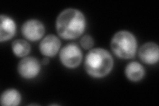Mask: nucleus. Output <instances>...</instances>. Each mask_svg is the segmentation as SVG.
I'll return each mask as SVG.
<instances>
[{
    "mask_svg": "<svg viewBox=\"0 0 159 106\" xmlns=\"http://www.w3.org/2000/svg\"><path fill=\"white\" fill-rule=\"evenodd\" d=\"M61 47L60 39L54 35H48L40 43L39 49L41 54L47 57H52L57 54Z\"/></svg>",
    "mask_w": 159,
    "mask_h": 106,
    "instance_id": "nucleus-8",
    "label": "nucleus"
},
{
    "mask_svg": "<svg viewBox=\"0 0 159 106\" xmlns=\"http://www.w3.org/2000/svg\"><path fill=\"white\" fill-rule=\"evenodd\" d=\"M23 37L31 41L41 39L45 33L44 24L37 19H29L25 22L21 27Z\"/></svg>",
    "mask_w": 159,
    "mask_h": 106,
    "instance_id": "nucleus-5",
    "label": "nucleus"
},
{
    "mask_svg": "<svg viewBox=\"0 0 159 106\" xmlns=\"http://www.w3.org/2000/svg\"><path fill=\"white\" fill-rule=\"evenodd\" d=\"M86 27L84 15L79 10L68 8L58 15L56 21L58 35L65 40H73L80 37Z\"/></svg>",
    "mask_w": 159,
    "mask_h": 106,
    "instance_id": "nucleus-1",
    "label": "nucleus"
},
{
    "mask_svg": "<svg viewBox=\"0 0 159 106\" xmlns=\"http://www.w3.org/2000/svg\"><path fill=\"white\" fill-rule=\"evenodd\" d=\"M49 63V59L48 58H44L42 60V64L43 65H47Z\"/></svg>",
    "mask_w": 159,
    "mask_h": 106,
    "instance_id": "nucleus-14",
    "label": "nucleus"
},
{
    "mask_svg": "<svg viewBox=\"0 0 159 106\" xmlns=\"http://www.w3.org/2000/svg\"><path fill=\"white\" fill-rule=\"evenodd\" d=\"M16 23L14 20L7 16L2 15L0 18V41H9L16 35Z\"/></svg>",
    "mask_w": 159,
    "mask_h": 106,
    "instance_id": "nucleus-9",
    "label": "nucleus"
},
{
    "mask_svg": "<svg viewBox=\"0 0 159 106\" xmlns=\"http://www.w3.org/2000/svg\"><path fill=\"white\" fill-rule=\"evenodd\" d=\"M13 54L17 57H25L31 51V46L29 43L23 39H17L11 44Z\"/></svg>",
    "mask_w": 159,
    "mask_h": 106,
    "instance_id": "nucleus-12",
    "label": "nucleus"
},
{
    "mask_svg": "<svg viewBox=\"0 0 159 106\" xmlns=\"http://www.w3.org/2000/svg\"><path fill=\"white\" fill-rule=\"evenodd\" d=\"M93 44L94 41L90 35H84V36L82 37V39H80L81 47L85 50L91 49L93 46Z\"/></svg>",
    "mask_w": 159,
    "mask_h": 106,
    "instance_id": "nucleus-13",
    "label": "nucleus"
},
{
    "mask_svg": "<svg viewBox=\"0 0 159 106\" xmlns=\"http://www.w3.org/2000/svg\"><path fill=\"white\" fill-rule=\"evenodd\" d=\"M139 57L141 61L147 64H157L159 60V48L155 43H146L139 50Z\"/></svg>",
    "mask_w": 159,
    "mask_h": 106,
    "instance_id": "nucleus-7",
    "label": "nucleus"
},
{
    "mask_svg": "<svg viewBox=\"0 0 159 106\" xmlns=\"http://www.w3.org/2000/svg\"><path fill=\"white\" fill-rule=\"evenodd\" d=\"M125 74L129 80L137 82L145 76V70L141 64L137 62H131L126 66Z\"/></svg>",
    "mask_w": 159,
    "mask_h": 106,
    "instance_id": "nucleus-10",
    "label": "nucleus"
},
{
    "mask_svg": "<svg viewBox=\"0 0 159 106\" xmlns=\"http://www.w3.org/2000/svg\"><path fill=\"white\" fill-rule=\"evenodd\" d=\"M60 60L68 68H76L81 64L83 54L77 44L70 43L64 46L59 54Z\"/></svg>",
    "mask_w": 159,
    "mask_h": 106,
    "instance_id": "nucleus-4",
    "label": "nucleus"
},
{
    "mask_svg": "<svg viewBox=\"0 0 159 106\" xmlns=\"http://www.w3.org/2000/svg\"><path fill=\"white\" fill-rule=\"evenodd\" d=\"M17 70L23 78L33 79L37 77L41 71V63L34 57H25L20 60Z\"/></svg>",
    "mask_w": 159,
    "mask_h": 106,
    "instance_id": "nucleus-6",
    "label": "nucleus"
},
{
    "mask_svg": "<svg viewBox=\"0 0 159 106\" xmlns=\"http://www.w3.org/2000/svg\"><path fill=\"white\" fill-rule=\"evenodd\" d=\"M111 48L114 54L119 58H133L135 56L137 50L136 37L127 31H118L112 37Z\"/></svg>",
    "mask_w": 159,
    "mask_h": 106,
    "instance_id": "nucleus-3",
    "label": "nucleus"
},
{
    "mask_svg": "<svg viewBox=\"0 0 159 106\" xmlns=\"http://www.w3.org/2000/svg\"><path fill=\"white\" fill-rule=\"evenodd\" d=\"M113 57L107 50L96 48L86 56L84 68L86 73L94 78L106 77L113 68Z\"/></svg>",
    "mask_w": 159,
    "mask_h": 106,
    "instance_id": "nucleus-2",
    "label": "nucleus"
},
{
    "mask_svg": "<svg viewBox=\"0 0 159 106\" xmlns=\"http://www.w3.org/2000/svg\"><path fill=\"white\" fill-rule=\"evenodd\" d=\"M0 102L3 106H17L21 102V95L16 89H8L2 93Z\"/></svg>",
    "mask_w": 159,
    "mask_h": 106,
    "instance_id": "nucleus-11",
    "label": "nucleus"
}]
</instances>
